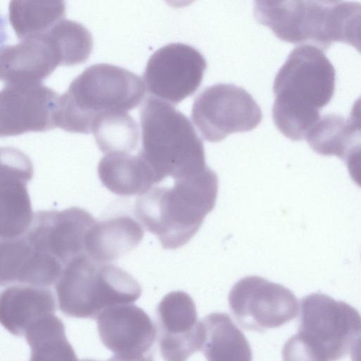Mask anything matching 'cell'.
<instances>
[{"instance_id": "obj_3", "label": "cell", "mask_w": 361, "mask_h": 361, "mask_svg": "<svg viewBox=\"0 0 361 361\" xmlns=\"http://www.w3.org/2000/svg\"><path fill=\"white\" fill-rule=\"evenodd\" d=\"M145 88L139 75L124 68L109 63L90 66L59 96L56 126L71 133H92L99 116L136 107Z\"/></svg>"}, {"instance_id": "obj_16", "label": "cell", "mask_w": 361, "mask_h": 361, "mask_svg": "<svg viewBox=\"0 0 361 361\" xmlns=\"http://www.w3.org/2000/svg\"><path fill=\"white\" fill-rule=\"evenodd\" d=\"M64 269L56 258L35 250L24 235L1 238V286L55 284Z\"/></svg>"}, {"instance_id": "obj_8", "label": "cell", "mask_w": 361, "mask_h": 361, "mask_svg": "<svg viewBox=\"0 0 361 361\" xmlns=\"http://www.w3.org/2000/svg\"><path fill=\"white\" fill-rule=\"evenodd\" d=\"M191 118L202 137L216 142L229 134L254 129L260 123L262 114L245 89L220 83L205 88L197 95Z\"/></svg>"}, {"instance_id": "obj_26", "label": "cell", "mask_w": 361, "mask_h": 361, "mask_svg": "<svg viewBox=\"0 0 361 361\" xmlns=\"http://www.w3.org/2000/svg\"><path fill=\"white\" fill-rule=\"evenodd\" d=\"M345 119L337 114L321 116L307 133L305 139L317 153L336 156L344 159L346 154Z\"/></svg>"}, {"instance_id": "obj_29", "label": "cell", "mask_w": 361, "mask_h": 361, "mask_svg": "<svg viewBox=\"0 0 361 361\" xmlns=\"http://www.w3.org/2000/svg\"><path fill=\"white\" fill-rule=\"evenodd\" d=\"M344 161L352 180L361 188V144L351 149Z\"/></svg>"}, {"instance_id": "obj_31", "label": "cell", "mask_w": 361, "mask_h": 361, "mask_svg": "<svg viewBox=\"0 0 361 361\" xmlns=\"http://www.w3.org/2000/svg\"><path fill=\"white\" fill-rule=\"evenodd\" d=\"M106 361H129V360H126L124 359H122V358L114 355L111 358H109L108 360H106Z\"/></svg>"}, {"instance_id": "obj_18", "label": "cell", "mask_w": 361, "mask_h": 361, "mask_svg": "<svg viewBox=\"0 0 361 361\" xmlns=\"http://www.w3.org/2000/svg\"><path fill=\"white\" fill-rule=\"evenodd\" d=\"M157 336L151 348L140 361H186L200 350V320L169 314L157 319Z\"/></svg>"}, {"instance_id": "obj_14", "label": "cell", "mask_w": 361, "mask_h": 361, "mask_svg": "<svg viewBox=\"0 0 361 361\" xmlns=\"http://www.w3.org/2000/svg\"><path fill=\"white\" fill-rule=\"evenodd\" d=\"M1 238H14L26 233L34 213L27 189L33 169L30 159L18 149H1Z\"/></svg>"}, {"instance_id": "obj_11", "label": "cell", "mask_w": 361, "mask_h": 361, "mask_svg": "<svg viewBox=\"0 0 361 361\" xmlns=\"http://www.w3.org/2000/svg\"><path fill=\"white\" fill-rule=\"evenodd\" d=\"M95 222L89 212L76 207L38 211L24 235L35 250L56 258L65 267L86 253L85 239Z\"/></svg>"}, {"instance_id": "obj_4", "label": "cell", "mask_w": 361, "mask_h": 361, "mask_svg": "<svg viewBox=\"0 0 361 361\" xmlns=\"http://www.w3.org/2000/svg\"><path fill=\"white\" fill-rule=\"evenodd\" d=\"M138 154L159 182L198 174L208 168L202 140L188 117L168 102L149 97L140 109Z\"/></svg>"}, {"instance_id": "obj_6", "label": "cell", "mask_w": 361, "mask_h": 361, "mask_svg": "<svg viewBox=\"0 0 361 361\" xmlns=\"http://www.w3.org/2000/svg\"><path fill=\"white\" fill-rule=\"evenodd\" d=\"M59 307L66 316L97 319L104 310L132 304L142 288L125 270L84 253L68 263L55 283Z\"/></svg>"}, {"instance_id": "obj_7", "label": "cell", "mask_w": 361, "mask_h": 361, "mask_svg": "<svg viewBox=\"0 0 361 361\" xmlns=\"http://www.w3.org/2000/svg\"><path fill=\"white\" fill-rule=\"evenodd\" d=\"M341 1H255L254 16L290 43L327 49L338 42Z\"/></svg>"}, {"instance_id": "obj_15", "label": "cell", "mask_w": 361, "mask_h": 361, "mask_svg": "<svg viewBox=\"0 0 361 361\" xmlns=\"http://www.w3.org/2000/svg\"><path fill=\"white\" fill-rule=\"evenodd\" d=\"M59 65V51L47 32L6 45L0 52V78L6 84L42 82Z\"/></svg>"}, {"instance_id": "obj_28", "label": "cell", "mask_w": 361, "mask_h": 361, "mask_svg": "<svg viewBox=\"0 0 361 361\" xmlns=\"http://www.w3.org/2000/svg\"><path fill=\"white\" fill-rule=\"evenodd\" d=\"M345 128L350 137L351 148L361 144V96L355 102Z\"/></svg>"}, {"instance_id": "obj_24", "label": "cell", "mask_w": 361, "mask_h": 361, "mask_svg": "<svg viewBox=\"0 0 361 361\" xmlns=\"http://www.w3.org/2000/svg\"><path fill=\"white\" fill-rule=\"evenodd\" d=\"M92 133L104 154L127 153L136 149L139 130L136 121L127 112H111L99 116Z\"/></svg>"}, {"instance_id": "obj_20", "label": "cell", "mask_w": 361, "mask_h": 361, "mask_svg": "<svg viewBox=\"0 0 361 361\" xmlns=\"http://www.w3.org/2000/svg\"><path fill=\"white\" fill-rule=\"evenodd\" d=\"M97 172L102 184L121 196H140L159 183L152 169L139 154H106L99 161Z\"/></svg>"}, {"instance_id": "obj_19", "label": "cell", "mask_w": 361, "mask_h": 361, "mask_svg": "<svg viewBox=\"0 0 361 361\" xmlns=\"http://www.w3.org/2000/svg\"><path fill=\"white\" fill-rule=\"evenodd\" d=\"M144 235L142 227L128 216L95 222L85 239V252L100 263L115 261L134 249Z\"/></svg>"}, {"instance_id": "obj_21", "label": "cell", "mask_w": 361, "mask_h": 361, "mask_svg": "<svg viewBox=\"0 0 361 361\" xmlns=\"http://www.w3.org/2000/svg\"><path fill=\"white\" fill-rule=\"evenodd\" d=\"M200 350L207 361H252L250 345L226 313H211L200 320Z\"/></svg>"}, {"instance_id": "obj_27", "label": "cell", "mask_w": 361, "mask_h": 361, "mask_svg": "<svg viewBox=\"0 0 361 361\" xmlns=\"http://www.w3.org/2000/svg\"><path fill=\"white\" fill-rule=\"evenodd\" d=\"M340 42L353 46L361 53V3L347 2Z\"/></svg>"}, {"instance_id": "obj_17", "label": "cell", "mask_w": 361, "mask_h": 361, "mask_svg": "<svg viewBox=\"0 0 361 361\" xmlns=\"http://www.w3.org/2000/svg\"><path fill=\"white\" fill-rule=\"evenodd\" d=\"M55 311V298L48 287L14 284L1 293L0 322L16 336H24L35 322Z\"/></svg>"}, {"instance_id": "obj_2", "label": "cell", "mask_w": 361, "mask_h": 361, "mask_svg": "<svg viewBox=\"0 0 361 361\" xmlns=\"http://www.w3.org/2000/svg\"><path fill=\"white\" fill-rule=\"evenodd\" d=\"M218 188V176L208 167L174 180L172 187L153 186L137 197L135 213L163 248L175 250L190 241L214 208Z\"/></svg>"}, {"instance_id": "obj_13", "label": "cell", "mask_w": 361, "mask_h": 361, "mask_svg": "<svg viewBox=\"0 0 361 361\" xmlns=\"http://www.w3.org/2000/svg\"><path fill=\"white\" fill-rule=\"evenodd\" d=\"M102 344L122 359L140 361L154 344L157 329L149 315L133 305H118L104 310L97 317Z\"/></svg>"}, {"instance_id": "obj_30", "label": "cell", "mask_w": 361, "mask_h": 361, "mask_svg": "<svg viewBox=\"0 0 361 361\" xmlns=\"http://www.w3.org/2000/svg\"><path fill=\"white\" fill-rule=\"evenodd\" d=\"M350 353L352 361H361V337L352 347Z\"/></svg>"}, {"instance_id": "obj_22", "label": "cell", "mask_w": 361, "mask_h": 361, "mask_svg": "<svg viewBox=\"0 0 361 361\" xmlns=\"http://www.w3.org/2000/svg\"><path fill=\"white\" fill-rule=\"evenodd\" d=\"M24 336L30 348V361H80L67 340L63 322L55 314L35 322Z\"/></svg>"}, {"instance_id": "obj_9", "label": "cell", "mask_w": 361, "mask_h": 361, "mask_svg": "<svg viewBox=\"0 0 361 361\" xmlns=\"http://www.w3.org/2000/svg\"><path fill=\"white\" fill-rule=\"evenodd\" d=\"M228 303L238 325L259 332L286 324L299 310L298 298L290 290L257 276L236 282L230 290Z\"/></svg>"}, {"instance_id": "obj_1", "label": "cell", "mask_w": 361, "mask_h": 361, "mask_svg": "<svg viewBox=\"0 0 361 361\" xmlns=\"http://www.w3.org/2000/svg\"><path fill=\"white\" fill-rule=\"evenodd\" d=\"M336 71L317 47L301 44L289 54L273 85V121L279 130L292 140L305 139L321 118L335 90Z\"/></svg>"}, {"instance_id": "obj_25", "label": "cell", "mask_w": 361, "mask_h": 361, "mask_svg": "<svg viewBox=\"0 0 361 361\" xmlns=\"http://www.w3.org/2000/svg\"><path fill=\"white\" fill-rule=\"evenodd\" d=\"M47 32L58 47L63 66L81 63L89 57L93 44L92 35L80 23L63 19Z\"/></svg>"}, {"instance_id": "obj_10", "label": "cell", "mask_w": 361, "mask_h": 361, "mask_svg": "<svg viewBox=\"0 0 361 361\" xmlns=\"http://www.w3.org/2000/svg\"><path fill=\"white\" fill-rule=\"evenodd\" d=\"M206 68V60L197 49L183 43H170L149 59L144 82L149 93L176 105L195 92Z\"/></svg>"}, {"instance_id": "obj_23", "label": "cell", "mask_w": 361, "mask_h": 361, "mask_svg": "<svg viewBox=\"0 0 361 361\" xmlns=\"http://www.w3.org/2000/svg\"><path fill=\"white\" fill-rule=\"evenodd\" d=\"M65 13L63 1L13 0L8 6L9 21L20 39L47 32Z\"/></svg>"}, {"instance_id": "obj_5", "label": "cell", "mask_w": 361, "mask_h": 361, "mask_svg": "<svg viewBox=\"0 0 361 361\" xmlns=\"http://www.w3.org/2000/svg\"><path fill=\"white\" fill-rule=\"evenodd\" d=\"M300 305L298 331L285 343L283 361H336L361 337V314L350 305L321 293Z\"/></svg>"}, {"instance_id": "obj_12", "label": "cell", "mask_w": 361, "mask_h": 361, "mask_svg": "<svg viewBox=\"0 0 361 361\" xmlns=\"http://www.w3.org/2000/svg\"><path fill=\"white\" fill-rule=\"evenodd\" d=\"M59 98L42 82L6 84L0 93L1 137L57 127Z\"/></svg>"}]
</instances>
